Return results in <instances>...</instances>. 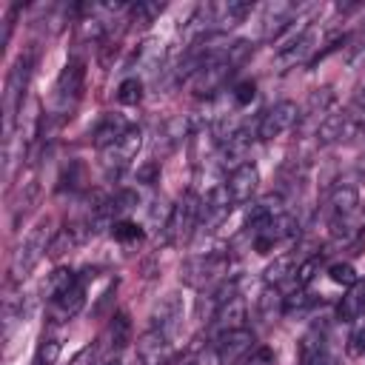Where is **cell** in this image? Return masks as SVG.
I'll list each match as a JSON object with an SVG mask.
<instances>
[{
	"mask_svg": "<svg viewBox=\"0 0 365 365\" xmlns=\"http://www.w3.org/2000/svg\"><path fill=\"white\" fill-rule=\"evenodd\" d=\"M336 314H339V319H345V322L359 319V317L365 314V279H359V282H354V285L348 288V294L342 297Z\"/></svg>",
	"mask_w": 365,
	"mask_h": 365,
	"instance_id": "obj_24",
	"label": "cell"
},
{
	"mask_svg": "<svg viewBox=\"0 0 365 365\" xmlns=\"http://www.w3.org/2000/svg\"><path fill=\"white\" fill-rule=\"evenodd\" d=\"M83 83H86V66H83V60H77V57H71L66 66H63V71H60V77H57V108L60 111H66V108H71L77 100H80V91H83Z\"/></svg>",
	"mask_w": 365,
	"mask_h": 365,
	"instance_id": "obj_6",
	"label": "cell"
},
{
	"mask_svg": "<svg viewBox=\"0 0 365 365\" xmlns=\"http://www.w3.org/2000/svg\"><path fill=\"white\" fill-rule=\"evenodd\" d=\"M311 302H314V299L305 294V288H297L294 294H288V297H285V314H288V317L305 314V311L311 308Z\"/></svg>",
	"mask_w": 365,
	"mask_h": 365,
	"instance_id": "obj_35",
	"label": "cell"
},
{
	"mask_svg": "<svg viewBox=\"0 0 365 365\" xmlns=\"http://www.w3.org/2000/svg\"><path fill=\"white\" fill-rule=\"evenodd\" d=\"M77 279H80V277H77L71 268H54V271L48 274L46 288H43V291H46V297H48V302H51V299H57L60 294H66Z\"/></svg>",
	"mask_w": 365,
	"mask_h": 365,
	"instance_id": "obj_26",
	"label": "cell"
},
{
	"mask_svg": "<svg viewBox=\"0 0 365 365\" xmlns=\"http://www.w3.org/2000/svg\"><path fill=\"white\" fill-rule=\"evenodd\" d=\"M31 68H34V57L31 51L20 54L14 68L9 71V80H6V134L11 137V125H14V114L20 111L23 106V94L29 88V77H31Z\"/></svg>",
	"mask_w": 365,
	"mask_h": 365,
	"instance_id": "obj_3",
	"label": "cell"
},
{
	"mask_svg": "<svg viewBox=\"0 0 365 365\" xmlns=\"http://www.w3.org/2000/svg\"><path fill=\"white\" fill-rule=\"evenodd\" d=\"M197 225H200V200H197V194L185 191L171 205V211H168V220H165V242H171V245L185 242L194 234Z\"/></svg>",
	"mask_w": 365,
	"mask_h": 365,
	"instance_id": "obj_1",
	"label": "cell"
},
{
	"mask_svg": "<svg viewBox=\"0 0 365 365\" xmlns=\"http://www.w3.org/2000/svg\"><path fill=\"white\" fill-rule=\"evenodd\" d=\"M319 365H339V362H336V359H334V356H331V354H328V356H325V359H322V362H319Z\"/></svg>",
	"mask_w": 365,
	"mask_h": 365,
	"instance_id": "obj_42",
	"label": "cell"
},
{
	"mask_svg": "<svg viewBox=\"0 0 365 365\" xmlns=\"http://www.w3.org/2000/svg\"><path fill=\"white\" fill-rule=\"evenodd\" d=\"M291 274H297V265H294V257L285 254V257H277V259L265 268V282H268V285H279V282H285Z\"/></svg>",
	"mask_w": 365,
	"mask_h": 365,
	"instance_id": "obj_27",
	"label": "cell"
},
{
	"mask_svg": "<svg viewBox=\"0 0 365 365\" xmlns=\"http://www.w3.org/2000/svg\"><path fill=\"white\" fill-rule=\"evenodd\" d=\"M182 365H197V362H194V359H185V362H182Z\"/></svg>",
	"mask_w": 365,
	"mask_h": 365,
	"instance_id": "obj_43",
	"label": "cell"
},
{
	"mask_svg": "<svg viewBox=\"0 0 365 365\" xmlns=\"http://www.w3.org/2000/svg\"><path fill=\"white\" fill-rule=\"evenodd\" d=\"M359 131H365V125H359L348 111H342V114H328V117L317 125V137H319V143H325V145L354 140Z\"/></svg>",
	"mask_w": 365,
	"mask_h": 365,
	"instance_id": "obj_8",
	"label": "cell"
},
{
	"mask_svg": "<svg viewBox=\"0 0 365 365\" xmlns=\"http://www.w3.org/2000/svg\"><path fill=\"white\" fill-rule=\"evenodd\" d=\"M257 308H259L262 322H274L277 317H282V314H285V297L279 294V288H277V285H265V288H262V294H259Z\"/></svg>",
	"mask_w": 365,
	"mask_h": 365,
	"instance_id": "obj_25",
	"label": "cell"
},
{
	"mask_svg": "<svg viewBox=\"0 0 365 365\" xmlns=\"http://www.w3.org/2000/svg\"><path fill=\"white\" fill-rule=\"evenodd\" d=\"M354 342H356V351H359V354H365V325L354 334Z\"/></svg>",
	"mask_w": 365,
	"mask_h": 365,
	"instance_id": "obj_41",
	"label": "cell"
},
{
	"mask_svg": "<svg viewBox=\"0 0 365 365\" xmlns=\"http://www.w3.org/2000/svg\"><path fill=\"white\" fill-rule=\"evenodd\" d=\"M86 302V277H80L66 294H60L57 299L48 302V319L57 325V322H66L71 317H77V311L83 308Z\"/></svg>",
	"mask_w": 365,
	"mask_h": 365,
	"instance_id": "obj_12",
	"label": "cell"
},
{
	"mask_svg": "<svg viewBox=\"0 0 365 365\" xmlns=\"http://www.w3.org/2000/svg\"><path fill=\"white\" fill-rule=\"evenodd\" d=\"M345 60H348L351 68L365 66V31L348 40V46H345Z\"/></svg>",
	"mask_w": 365,
	"mask_h": 365,
	"instance_id": "obj_33",
	"label": "cell"
},
{
	"mask_svg": "<svg viewBox=\"0 0 365 365\" xmlns=\"http://www.w3.org/2000/svg\"><path fill=\"white\" fill-rule=\"evenodd\" d=\"M248 11H251V3H242V0L211 3V23H217V31H225V29L242 23Z\"/></svg>",
	"mask_w": 365,
	"mask_h": 365,
	"instance_id": "obj_19",
	"label": "cell"
},
{
	"mask_svg": "<svg viewBox=\"0 0 365 365\" xmlns=\"http://www.w3.org/2000/svg\"><path fill=\"white\" fill-rule=\"evenodd\" d=\"M117 100L123 106H137L143 100V80L140 77H125L117 88Z\"/></svg>",
	"mask_w": 365,
	"mask_h": 365,
	"instance_id": "obj_28",
	"label": "cell"
},
{
	"mask_svg": "<svg viewBox=\"0 0 365 365\" xmlns=\"http://www.w3.org/2000/svg\"><path fill=\"white\" fill-rule=\"evenodd\" d=\"M328 277H331V282H336V285H354V282H359V274H356V268L351 265V262H331L328 265Z\"/></svg>",
	"mask_w": 365,
	"mask_h": 365,
	"instance_id": "obj_30",
	"label": "cell"
},
{
	"mask_svg": "<svg viewBox=\"0 0 365 365\" xmlns=\"http://www.w3.org/2000/svg\"><path fill=\"white\" fill-rule=\"evenodd\" d=\"M180 319H182V299L177 294H165L157 302V308L151 311V328L154 331H163L165 336H171L177 331Z\"/></svg>",
	"mask_w": 365,
	"mask_h": 365,
	"instance_id": "obj_15",
	"label": "cell"
},
{
	"mask_svg": "<svg viewBox=\"0 0 365 365\" xmlns=\"http://www.w3.org/2000/svg\"><path fill=\"white\" fill-rule=\"evenodd\" d=\"M80 182H83V165L80 163H68L66 168H63V174H60V191H77L80 188Z\"/></svg>",
	"mask_w": 365,
	"mask_h": 365,
	"instance_id": "obj_34",
	"label": "cell"
},
{
	"mask_svg": "<svg viewBox=\"0 0 365 365\" xmlns=\"http://www.w3.org/2000/svg\"><path fill=\"white\" fill-rule=\"evenodd\" d=\"M57 356H60V342L46 336L40 345H37V354H34V365H57Z\"/></svg>",
	"mask_w": 365,
	"mask_h": 365,
	"instance_id": "obj_32",
	"label": "cell"
},
{
	"mask_svg": "<svg viewBox=\"0 0 365 365\" xmlns=\"http://www.w3.org/2000/svg\"><path fill=\"white\" fill-rule=\"evenodd\" d=\"M128 128H131V125H128V120H125L123 114L108 111V114H103V117H100V123H97V128H94V145L103 151L106 145L117 143Z\"/></svg>",
	"mask_w": 365,
	"mask_h": 365,
	"instance_id": "obj_20",
	"label": "cell"
},
{
	"mask_svg": "<svg viewBox=\"0 0 365 365\" xmlns=\"http://www.w3.org/2000/svg\"><path fill=\"white\" fill-rule=\"evenodd\" d=\"M362 174H365V160H362Z\"/></svg>",
	"mask_w": 365,
	"mask_h": 365,
	"instance_id": "obj_45",
	"label": "cell"
},
{
	"mask_svg": "<svg viewBox=\"0 0 365 365\" xmlns=\"http://www.w3.org/2000/svg\"><path fill=\"white\" fill-rule=\"evenodd\" d=\"M111 237L120 240V242H134V240H143V228L131 220H114L111 222Z\"/></svg>",
	"mask_w": 365,
	"mask_h": 365,
	"instance_id": "obj_31",
	"label": "cell"
},
{
	"mask_svg": "<svg viewBox=\"0 0 365 365\" xmlns=\"http://www.w3.org/2000/svg\"><path fill=\"white\" fill-rule=\"evenodd\" d=\"M103 342H106V351L108 354H120L131 342V319H128L125 311H120V314L111 317V322H108V328L103 334Z\"/></svg>",
	"mask_w": 365,
	"mask_h": 365,
	"instance_id": "obj_21",
	"label": "cell"
},
{
	"mask_svg": "<svg viewBox=\"0 0 365 365\" xmlns=\"http://www.w3.org/2000/svg\"><path fill=\"white\" fill-rule=\"evenodd\" d=\"M163 3H134V6H128V11H131V23H137V26H148V23H154V17L157 14H163Z\"/></svg>",
	"mask_w": 365,
	"mask_h": 365,
	"instance_id": "obj_29",
	"label": "cell"
},
{
	"mask_svg": "<svg viewBox=\"0 0 365 365\" xmlns=\"http://www.w3.org/2000/svg\"><path fill=\"white\" fill-rule=\"evenodd\" d=\"M48 222L43 220V222H37L31 231H29V237L17 245V251H14V257H11V277L14 279H23V277H29L31 274V268L43 259V254H48Z\"/></svg>",
	"mask_w": 365,
	"mask_h": 365,
	"instance_id": "obj_2",
	"label": "cell"
},
{
	"mask_svg": "<svg viewBox=\"0 0 365 365\" xmlns=\"http://www.w3.org/2000/svg\"><path fill=\"white\" fill-rule=\"evenodd\" d=\"M328 205H331V220L351 217V214L359 211V208H356V205H359V194H356V188H354L351 182H339V185L331 191Z\"/></svg>",
	"mask_w": 365,
	"mask_h": 365,
	"instance_id": "obj_22",
	"label": "cell"
},
{
	"mask_svg": "<svg viewBox=\"0 0 365 365\" xmlns=\"http://www.w3.org/2000/svg\"><path fill=\"white\" fill-rule=\"evenodd\" d=\"M319 265H322V254H314L311 259H305L302 265H297V288H305L314 279V274L319 271Z\"/></svg>",
	"mask_w": 365,
	"mask_h": 365,
	"instance_id": "obj_36",
	"label": "cell"
},
{
	"mask_svg": "<svg viewBox=\"0 0 365 365\" xmlns=\"http://www.w3.org/2000/svg\"><path fill=\"white\" fill-rule=\"evenodd\" d=\"M299 14V6L297 3H288V0H274L262 9V37L265 40H274L279 37L291 23L294 17Z\"/></svg>",
	"mask_w": 365,
	"mask_h": 365,
	"instance_id": "obj_9",
	"label": "cell"
},
{
	"mask_svg": "<svg viewBox=\"0 0 365 365\" xmlns=\"http://www.w3.org/2000/svg\"><path fill=\"white\" fill-rule=\"evenodd\" d=\"M88 234H91V225L88 222H66L63 228L54 231V237L48 242V257H60V254L77 248Z\"/></svg>",
	"mask_w": 365,
	"mask_h": 365,
	"instance_id": "obj_18",
	"label": "cell"
},
{
	"mask_svg": "<svg viewBox=\"0 0 365 365\" xmlns=\"http://www.w3.org/2000/svg\"><path fill=\"white\" fill-rule=\"evenodd\" d=\"M140 145H143V131H140L137 125H131L117 143L106 145V148L100 151V163H103L106 174H120V171L137 157Z\"/></svg>",
	"mask_w": 365,
	"mask_h": 365,
	"instance_id": "obj_5",
	"label": "cell"
},
{
	"mask_svg": "<svg viewBox=\"0 0 365 365\" xmlns=\"http://www.w3.org/2000/svg\"><path fill=\"white\" fill-rule=\"evenodd\" d=\"M71 365H100V348H97V345L83 348V351L74 356V362H71Z\"/></svg>",
	"mask_w": 365,
	"mask_h": 365,
	"instance_id": "obj_40",
	"label": "cell"
},
{
	"mask_svg": "<svg viewBox=\"0 0 365 365\" xmlns=\"http://www.w3.org/2000/svg\"><path fill=\"white\" fill-rule=\"evenodd\" d=\"M225 257L220 254H211V257H197L185 265V282L194 285V288H202V285H211L220 274H225Z\"/></svg>",
	"mask_w": 365,
	"mask_h": 365,
	"instance_id": "obj_13",
	"label": "cell"
},
{
	"mask_svg": "<svg viewBox=\"0 0 365 365\" xmlns=\"http://www.w3.org/2000/svg\"><path fill=\"white\" fill-rule=\"evenodd\" d=\"M103 365H120V362H117V359H111V362H103Z\"/></svg>",
	"mask_w": 365,
	"mask_h": 365,
	"instance_id": "obj_44",
	"label": "cell"
},
{
	"mask_svg": "<svg viewBox=\"0 0 365 365\" xmlns=\"http://www.w3.org/2000/svg\"><path fill=\"white\" fill-rule=\"evenodd\" d=\"M168 339L163 331L148 328L137 342V365H163L168 359Z\"/></svg>",
	"mask_w": 365,
	"mask_h": 365,
	"instance_id": "obj_14",
	"label": "cell"
},
{
	"mask_svg": "<svg viewBox=\"0 0 365 365\" xmlns=\"http://www.w3.org/2000/svg\"><path fill=\"white\" fill-rule=\"evenodd\" d=\"M254 94H257V83L254 80H242V83L234 86V103L237 106H248L254 100Z\"/></svg>",
	"mask_w": 365,
	"mask_h": 365,
	"instance_id": "obj_37",
	"label": "cell"
},
{
	"mask_svg": "<svg viewBox=\"0 0 365 365\" xmlns=\"http://www.w3.org/2000/svg\"><path fill=\"white\" fill-rule=\"evenodd\" d=\"M314 43H317L314 29H311V26L299 29V31H297L285 46H279V48H277V66H279V68H291V66H297V63L308 60V54L317 48Z\"/></svg>",
	"mask_w": 365,
	"mask_h": 365,
	"instance_id": "obj_10",
	"label": "cell"
},
{
	"mask_svg": "<svg viewBox=\"0 0 365 365\" xmlns=\"http://www.w3.org/2000/svg\"><path fill=\"white\" fill-rule=\"evenodd\" d=\"M251 348H254V331H248V328L220 334L217 362L220 365H242L251 356Z\"/></svg>",
	"mask_w": 365,
	"mask_h": 365,
	"instance_id": "obj_7",
	"label": "cell"
},
{
	"mask_svg": "<svg viewBox=\"0 0 365 365\" xmlns=\"http://www.w3.org/2000/svg\"><path fill=\"white\" fill-rule=\"evenodd\" d=\"M299 108H297V103H291V100H279V103H274L271 108H265L262 111V117H259V123H257V137L259 140H277V137H282L285 131H291L294 125H299Z\"/></svg>",
	"mask_w": 365,
	"mask_h": 365,
	"instance_id": "obj_4",
	"label": "cell"
},
{
	"mask_svg": "<svg viewBox=\"0 0 365 365\" xmlns=\"http://www.w3.org/2000/svg\"><path fill=\"white\" fill-rule=\"evenodd\" d=\"M348 114H351V117H354L359 125H365V83L356 88V94H354V103H351Z\"/></svg>",
	"mask_w": 365,
	"mask_h": 365,
	"instance_id": "obj_38",
	"label": "cell"
},
{
	"mask_svg": "<svg viewBox=\"0 0 365 365\" xmlns=\"http://www.w3.org/2000/svg\"><path fill=\"white\" fill-rule=\"evenodd\" d=\"M214 325L220 328V334L245 328V299L240 294H231L228 299H222L214 311Z\"/></svg>",
	"mask_w": 365,
	"mask_h": 365,
	"instance_id": "obj_17",
	"label": "cell"
},
{
	"mask_svg": "<svg viewBox=\"0 0 365 365\" xmlns=\"http://www.w3.org/2000/svg\"><path fill=\"white\" fill-rule=\"evenodd\" d=\"M242 365H277V354L271 351V348H257V351H251V356L242 362Z\"/></svg>",
	"mask_w": 365,
	"mask_h": 365,
	"instance_id": "obj_39",
	"label": "cell"
},
{
	"mask_svg": "<svg viewBox=\"0 0 365 365\" xmlns=\"http://www.w3.org/2000/svg\"><path fill=\"white\" fill-rule=\"evenodd\" d=\"M257 185H259V171H257V165H251V163H242V165L231 168V174H228V180H225V191H228V197H231L234 205L248 202V200L254 197Z\"/></svg>",
	"mask_w": 365,
	"mask_h": 365,
	"instance_id": "obj_11",
	"label": "cell"
},
{
	"mask_svg": "<svg viewBox=\"0 0 365 365\" xmlns=\"http://www.w3.org/2000/svg\"><path fill=\"white\" fill-rule=\"evenodd\" d=\"M331 103H334V88L331 86H322V88L311 91V97H308V103H305V108L299 114V123H314V120L322 123L328 117Z\"/></svg>",
	"mask_w": 365,
	"mask_h": 365,
	"instance_id": "obj_23",
	"label": "cell"
},
{
	"mask_svg": "<svg viewBox=\"0 0 365 365\" xmlns=\"http://www.w3.org/2000/svg\"><path fill=\"white\" fill-rule=\"evenodd\" d=\"M231 205H234V202H231V197H228L225 185H214V188L200 200V222H202L205 228H211V225L222 222Z\"/></svg>",
	"mask_w": 365,
	"mask_h": 365,
	"instance_id": "obj_16",
	"label": "cell"
}]
</instances>
